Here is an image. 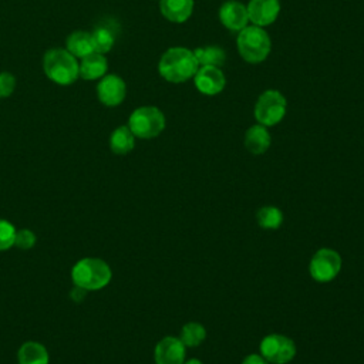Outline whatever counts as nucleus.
I'll return each instance as SVG.
<instances>
[{"label":"nucleus","mask_w":364,"mask_h":364,"mask_svg":"<svg viewBox=\"0 0 364 364\" xmlns=\"http://www.w3.org/2000/svg\"><path fill=\"white\" fill-rule=\"evenodd\" d=\"M18 364H48L50 355L47 348L38 341H26L17 353Z\"/></svg>","instance_id":"17"},{"label":"nucleus","mask_w":364,"mask_h":364,"mask_svg":"<svg viewBox=\"0 0 364 364\" xmlns=\"http://www.w3.org/2000/svg\"><path fill=\"white\" fill-rule=\"evenodd\" d=\"M85 293H87V290H84V289L75 286V287L73 289V291H71V297L74 299V301H81V300L84 299Z\"/></svg>","instance_id":"28"},{"label":"nucleus","mask_w":364,"mask_h":364,"mask_svg":"<svg viewBox=\"0 0 364 364\" xmlns=\"http://www.w3.org/2000/svg\"><path fill=\"white\" fill-rule=\"evenodd\" d=\"M43 71L50 81L70 85L80 77V63L65 48H50L43 55Z\"/></svg>","instance_id":"3"},{"label":"nucleus","mask_w":364,"mask_h":364,"mask_svg":"<svg viewBox=\"0 0 364 364\" xmlns=\"http://www.w3.org/2000/svg\"><path fill=\"white\" fill-rule=\"evenodd\" d=\"M341 256L331 247H320L309 262V274L314 282L328 283L334 280L341 270Z\"/></svg>","instance_id":"7"},{"label":"nucleus","mask_w":364,"mask_h":364,"mask_svg":"<svg viewBox=\"0 0 364 364\" xmlns=\"http://www.w3.org/2000/svg\"><path fill=\"white\" fill-rule=\"evenodd\" d=\"M183 364H203V363L198 358H189V360H185Z\"/></svg>","instance_id":"29"},{"label":"nucleus","mask_w":364,"mask_h":364,"mask_svg":"<svg viewBox=\"0 0 364 364\" xmlns=\"http://www.w3.org/2000/svg\"><path fill=\"white\" fill-rule=\"evenodd\" d=\"M92 44H94V51L100 54H107L108 51L112 50L114 43H115V36L114 31L105 26H98L92 33Z\"/></svg>","instance_id":"23"},{"label":"nucleus","mask_w":364,"mask_h":364,"mask_svg":"<svg viewBox=\"0 0 364 364\" xmlns=\"http://www.w3.org/2000/svg\"><path fill=\"white\" fill-rule=\"evenodd\" d=\"M259 350L269 364H287L294 358L297 351L290 337L277 333L264 336L259 344Z\"/></svg>","instance_id":"8"},{"label":"nucleus","mask_w":364,"mask_h":364,"mask_svg":"<svg viewBox=\"0 0 364 364\" xmlns=\"http://www.w3.org/2000/svg\"><path fill=\"white\" fill-rule=\"evenodd\" d=\"M16 77L9 71L0 73V98H7L14 92Z\"/></svg>","instance_id":"26"},{"label":"nucleus","mask_w":364,"mask_h":364,"mask_svg":"<svg viewBox=\"0 0 364 364\" xmlns=\"http://www.w3.org/2000/svg\"><path fill=\"white\" fill-rule=\"evenodd\" d=\"M65 50L70 51L75 58H82L94 53V44L91 33L84 30L73 31L65 40Z\"/></svg>","instance_id":"18"},{"label":"nucleus","mask_w":364,"mask_h":364,"mask_svg":"<svg viewBox=\"0 0 364 364\" xmlns=\"http://www.w3.org/2000/svg\"><path fill=\"white\" fill-rule=\"evenodd\" d=\"M186 358V347L175 336H165L154 348L155 364H183Z\"/></svg>","instance_id":"13"},{"label":"nucleus","mask_w":364,"mask_h":364,"mask_svg":"<svg viewBox=\"0 0 364 364\" xmlns=\"http://www.w3.org/2000/svg\"><path fill=\"white\" fill-rule=\"evenodd\" d=\"M127 125L135 138L152 139L165 129L166 119L165 114L158 107L142 105L131 112Z\"/></svg>","instance_id":"5"},{"label":"nucleus","mask_w":364,"mask_h":364,"mask_svg":"<svg viewBox=\"0 0 364 364\" xmlns=\"http://www.w3.org/2000/svg\"><path fill=\"white\" fill-rule=\"evenodd\" d=\"M74 286L87 291L101 290L109 284L112 270L109 264L100 257H82L71 269Z\"/></svg>","instance_id":"2"},{"label":"nucleus","mask_w":364,"mask_h":364,"mask_svg":"<svg viewBox=\"0 0 364 364\" xmlns=\"http://www.w3.org/2000/svg\"><path fill=\"white\" fill-rule=\"evenodd\" d=\"M205 338H206V328L198 321L185 323L181 328L179 340L183 343L185 347H191V348L198 347L205 341Z\"/></svg>","instance_id":"22"},{"label":"nucleus","mask_w":364,"mask_h":364,"mask_svg":"<svg viewBox=\"0 0 364 364\" xmlns=\"http://www.w3.org/2000/svg\"><path fill=\"white\" fill-rule=\"evenodd\" d=\"M195 0H159L161 14L171 23H185L193 11Z\"/></svg>","instance_id":"15"},{"label":"nucleus","mask_w":364,"mask_h":364,"mask_svg":"<svg viewBox=\"0 0 364 364\" xmlns=\"http://www.w3.org/2000/svg\"><path fill=\"white\" fill-rule=\"evenodd\" d=\"M249 23L257 27L272 26L280 14V0H249L246 4Z\"/></svg>","instance_id":"12"},{"label":"nucleus","mask_w":364,"mask_h":364,"mask_svg":"<svg viewBox=\"0 0 364 364\" xmlns=\"http://www.w3.org/2000/svg\"><path fill=\"white\" fill-rule=\"evenodd\" d=\"M108 61L104 54L91 53L80 60V77L85 81L100 80L107 74Z\"/></svg>","instance_id":"16"},{"label":"nucleus","mask_w":364,"mask_h":364,"mask_svg":"<svg viewBox=\"0 0 364 364\" xmlns=\"http://www.w3.org/2000/svg\"><path fill=\"white\" fill-rule=\"evenodd\" d=\"M36 235L30 229H18L16 230V237H14V246L23 250L31 249L36 245Z\"/></svg>","instance_id":"25"},{"label":"nucleus","mask_w":364,"mask_h":364,"mask_svg":"<svg viewBox=\"0 0 364 364\" xmlns=\"http://www.w3.org/2000/svg\"><path fill=\"white\" fill-rule=\"evenodd\" d=\"M286 112H287V100L279 90H274V88L264 90L257 97L253 108V117L256 122L267 128L282 122Z\"/></svg>","instance_id":"6"},{"label":"nucleus","mask_w":364,"mask_h":364,"mask_svg":"<svg viewBox=\"0 0 364 364\" xmlns=\"http://www.w3.org/2000/svg\"><path fill=\"white\" fill-rule=\"evenodd\" d=\"M195 54V58L200 65H213V67H222L226 63V51L218 46V44H209L203 47H196L192 50Z\"/></svg>","instance_id":"20"},{"label":"nucleus","mask_w":364,"mask_h":364,"mask_svg":"<svg viewBox=\"0 0 364 364\" xmlns=\"http://www.w3.org/2000/svg\"><path fill=\"white\" fill-rule=\"evenodd\" d=\"M236 47L243 61L260 64L272 51V38L263 27L249 24L236 34Z\"/></svg>","instance_id":"4"},{"label":"nucleus","mask_w":364,"mask_h":364,"mask_svg":"<svg viewBox=\"0 0 364 364\" xmlns=\"http://www.w3.org/2000/svg\"><path fill=\"white\" fill-rule=\"evenodd\" d=\"M199 64L195 54L188 47H169L158 61L159 75L172 84H182L192 80Z\"/></svg>","instance_id":"1"},{"label":"nucleus","mask_w":364,"mask_h":364,"mask_svg":"<svg viewBox=\"0 0 364 364\" xmlns=\"http://www.w3.org/2000/svg\"><path fill=\"white\" fill-rule=\"evenodd\" d=\"M16 230L17 229L11 222L6 219H0V252L14 246Z\"/></svg>","instance_id":"24"},{"label":"nucleus","mask_w":364,"mask_h":364,"mask_svg":"<svg viewBox=\"0 0 364 364\" xmlns=\"http://www.w3.org/2000/svg\"><path fill=\"white\" fill-rule=\"evenodd\" d=\"M283 219H284L283 212L277 206H273V205H264V206L259 208V210L256 212L257 225L266 230L279 229L283 223Z\"/></svg>","instance_id":"21"},{"label":"nucleus","mask_w":364,"mask_h":364,"mask_svg":"<svg viewBox=\"0 0 364 364\" xmlns=\"http://www.w3.org/2000/svg\"><path fill=\"white\" fill-rule=\"evenodd\" d=\"M195 88L208 97L220 94L226 87V77L222 68L213 65H200L193 75Z\"/></svg>","instance_id":"9"},{"label":"nucleus","mask_w":364,"mask_h":364,"mask_svg":"<svg viewBox=\"0 0 364 364\" xmlns=\"http://www.w3.org/2000/svg\"><path fill=\"white\" fill-rule=\"evenodd\" d=\"M245 148L253 155L264 154L272 144V136L269 128L262 124H253L245 132Z\"/></svg>","instance_id":"14"},{"label":"nucleus","mask_w":364,"mask_h":364,"mask_svg":"<svg viewBox=\"0 0 364 364\" xmlns=\"http://www.w3.org/2000/svg\"><path fill=\"white\" fill-rule=\"evenodd\" d=\"M127 95V84L117 74H105L97 84L98 101L105 107H118Z\"/></svg>","instance_id":"10"},{"label":"nucleus","mask_w":364,"mask_h":364,"mask_svg":"<svg viewBox=\"0 0 364 364\" xmlns=\"http://www.w3.org/2000/svg\"><path fill=\"white\" fill-rule=\"evenodd\" d=\"M240 364H269V363H267V360H266L260 353H259V354L252 353V354H247V355L242 360Z\"/></svg>","instance_id":"27"},{"label":"nucleus","mask_w":364,"mask_h":364,"mask_svg":"<svg viewBox=\"0 0 364 364\" xmlns=\"http://www.w3.org/2000/svg\"><path fill=\"white\" fill-rule=\"evenodd\" d=\"M135 146V135L128 125L117 127L109 135V149L117 155H127Z\"/></svg>","instance_id":"19"},{"label":"nucleus","mask_w":364,"mask_h":364,"mask_svg":"<svg viewBox=\"0 0 364 364\" xmlns=\"http://www.w3.org/2000/svg\"><path fill=\"white\" fill-rule=\"evenodd\" d=\"M218 18L220 24L230 33H239L249 26V16L246 4L239 0H226L218 10Z\"/></svg>","instance_id":"11"}]
</instances>
